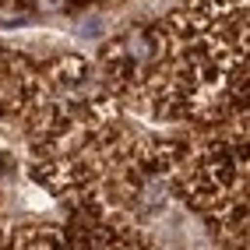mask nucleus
<instances>
[{
  "instance_id": "f257e3e1",
  "label": "nucleus",
  "mask_w": 250,
  "mask_h": 250,
  "mask_svg": "<svg viewBox=\"0 0 250 250\" xmlns=\"http://www.w3.org/2000/svg\"><path fill=\"white\" fill-rule=\"evenodd\" d=\"M78 36H85V39H92V36H103V21L99 18H85L78 25Z\"/></svg>"
}]
</instances>
